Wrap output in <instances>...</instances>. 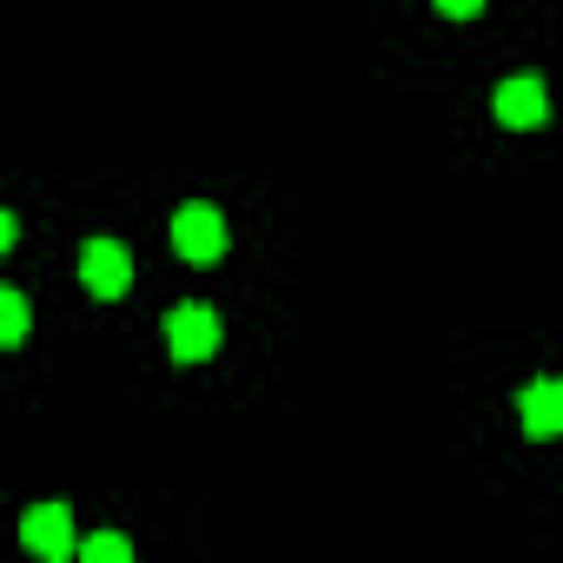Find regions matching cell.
<instances>
[{"instance_id":"1","label":"cell","mask_w":563,"mask_h":563,"mask_svg":"<svg viewBox=\"0 0 563 563\" xmlns=\"http://www.w3.org/2000/svg\"><path fill=\"white\" fill-rule=\"evenodd\" d=\"M166 239H173V252H179L186 265H219V258H225V212H219L212 199H186V206L173 212Z\"/></svg>"},{"instance_id":"2","label":"cell","mask_w":563,"mask_h":563,"mask_svg":"<svg viewBox=\"0 0 563 563\" xmlns=\"http://www.w3.org/2000/svg\"><path fill=\"white\" fill-rule=\"evenodd\" d=\"M219 345H225V325H219V312H212V306L179 299V306L166 312V352H173L179 365H206Z\"/></svg>"},{"instance_id":"3","label":"cell","mask_w":563,"mask_h":563,"mask_svg":"<svg viewBox=\"0 0 563 563\" xmlns=\"http://www.w3.org/2000/svg\"><path fill=\"white\" fill-rule=\"evenodd\" d=\"M21 550L41 556V563H67V556H80L74 510H67V504H27V510H21Z\"/></svg>"},{"instance_id":"4","label":"cell","mask_w":563,"mask_h":563,"mask_svg":"<svg viewBox=\"0 0 563 563\" xmlns=\"http://www.w3.org/2000/svg\"><path fill=\"white\" fill-rule=\"evenodd\" d=\"M80 286H87V299H100V306L126 299V292H133V252H126L120 239H87V245H80Z\"/></svg>"},{"instance_id":"5","label":"cell","mask_w":563,"mask_h":563,"mask_svg":"<svg viewBox=\"0 0 563 563\" xmlns=\"http://www.w3.org/2000/svg\"><path fill=\"white\" fill-rule=\"evenodd\" d=\"M490 120H497L504 133H537V126L550 120V87H543L537 74L497 80V87H490Z\"/></svg>"},{"instance_id":"6","label":"cell","mask_w":563,"mask_h":563,"mask_svg":"<svg viewBox=\"0 0 563 563\" xmlns=\"http://www.w3.org/2000/svg\"><path fill=\"white\" fill-rule=\"evenodd\" d=\"M517 418H523V438H563V378H530L517 391Z\"/></svg>"},{"instance_id":"7","label":"cell","mask_w":563,"mask_h":563,"mask_svg":"<svg viewBox=\"0 0 563 563\" xmlns=\"http://www.w3.org/2000/svg\"><path fill=\"white\" fill-rule=\"evenodd\" d=\"M27 332H34L27 292H14V286H0V345H8V352H21V345H27Z\"/></svg>"},{"instance_id":"8","label":"cell","mask_w":563,"mask_h":563,"mask_svg":"<svg viewBox=\"0 0 563 563\" xmlns=\"http://www.w3.org/2000/svg\"><path fill=\"white\" fill-rule=\"evenodd\" d=\"M80 563H133V537L126 530H93V537H80Z\"/></svg>"},{"instance_id":"9","label":"cell","mask_w":563,"mask_h":563,"mask_svg":"<svg viewBox=\"0 0 563 563\" xmlns=\"http://www.w3.org/2000/svg\"><path fill=\"white\" fill-rule=\"evenodd\" d=\"M431 8H438L444 21H471V14H484V0H431Z\"/></svg>"}]
</instances>
